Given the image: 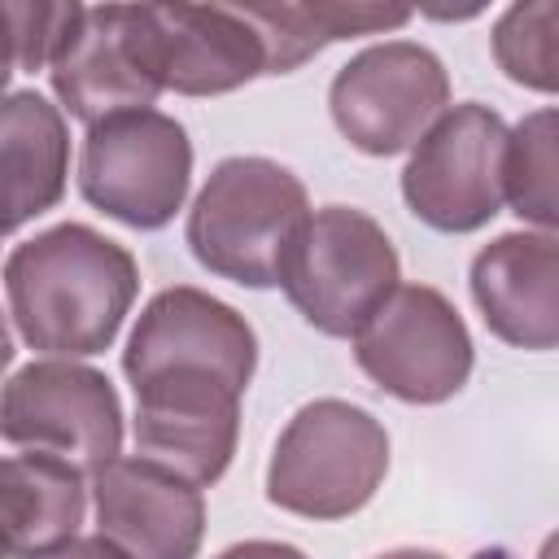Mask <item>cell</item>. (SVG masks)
<instances>
[{
    "mask_svg": "<svg viewBox=\"0 0 559 559\" xmlns=\"http://www.w3.org/2000/svg\"><path fill=\"white\" fill-rule=\"evenodd\" d=\"M354 358L362 376L397 402H450L476 362L472 332L454 301L432 284H397L384 306L358 328Z\"/></svg>",
    "mask_w": 559,
    "mask_h": 559,
    "instance_id": "obj_6",
    "label": "cell"
},
{
    "mask_svg": "<svg viewBox=\"0 0 559 559\" xmlns=\"http://www.w3.org/2000/svg\"><path fill=\"white\" fill-rule=\"evenodd\" d=\"M44 559H131V555H122L114 542H105L100 533L96 537H74V542H66L61 550H52V555H44Z\"/></svg>",
    "mask_w": 559,
    "mask_h": 559,
    "instance_id": "obj_22",
    "label": "cell"
},
{
    "mask_svg": "<svg viewBox=\"0 0 559 559\" xmlns=\"http://www.w3.org/2000/svg\"><path fill=\"white\" fill-rule=\"evenodd\" d=\"M0 437L57 454L79 472L122 454V402L105 371L79 358H35L0 384Z\"/></svg>",
    "mask_w": 559,
    "mask_h": 559,
    "instance_id": "obj_7",
    "label": "cell"
},
{
    "mask_svg": "<svg viewBox=\"0 0 559 559\" xmlns=\"http://www.w3.org/2000/svg\"><path fill=\"white\" fill-rule=\"evenodd\" d=\"M472 301L485 328L546 354L559 345V240L555 231H502L472 258Z\"/></svg>",
    "mask_w": 559,
    "mask_h": 559,
    "instance_id": "obj_14",
    "label": "cell"
},
{
    "mask_svg": "<svg viewBox=\"0 0 559 559\" xmlns=\"http://www.w3.org/2000/svg\"><path fill=\"white\" fill-rule=\"evenodd\" d=\"M70 179V127L61 105L22 87L0 100V240L57 210Z\"/></svg>",
    "mask_w": 559,
    "mask_h": 559,
    "instance_id": "obj_16",
    "label": "cell"
},
{
    "mask_svg": "<svg viewBox=\"0 0 559 559\" xmlns=\"http://www.w3.org/2000/svg\"><path fill=\"white\" fill-rule=\"evenodd\" d=\"M135 389V454L210 489L236 454L240 389L210 371H157Z\"/></svg>",
    "mask_w": 559,
    "mask_h": 559,
    "instance_id": "obj_11",
    "label": "cell"
},
{
    "mask_svg": "<svg viewBox=\"0 0 559 559\" xmlns=\"http://www.w3.org/2000/svg\"><path fill=\"white\" fill-rule=\"evenodd\" d=\"M555 109L542 105L507 127L502 153V201L533 231H555L559 192H555Z\"/></svg>",
    "mask_w": 559,
    "mask_h": 559,
    "instance_id": "obj_19",
    "label": "cell"
},
{
    "mask_svg": "<svg viewBox=\"0 0 559 559\" xmlns=\"http://www.w3.org/2000/svg\"><path fill=\"white\" fill-rule=\"evenodd\" d=\"M96 533L131 559H197L205 537V493L140 454H118L92 472Z\"/></svg>",
    "mask_w": 559,
    "mask_h": 559,
    "instance_id": "obj_13",
    "label": "cell"
},
{
    "mask_svg": "<svg viewBox=\"0 0 559 559\" xmlns=\"http://www.w3.org/2000/svg\"><path fill=\"white\" fill-rule=\"evenodd\" d=\"M397 284L402 262L389 231L354 205L310 210L280 266V288L293 310L336 341H354Z\"/></svg>",
    "mask_w": 559,
    "mask_h": 559,
    "instance_id": "obj_4",
    "label": "cell"
},
{
    "mask_svg": "<svg viewBox=\"0 0 559 559\" xmlns=\"http://www.w3.org/2000/svg\"><path fill=\"white\" fill-rule=\"evenodd\" d=\"M9 362H13V332H9V323L0 314V376L9 371Z\"/></svg>",
    "mask_w": 559,
    "mask_h": 559,
    "instance_id": "obj_24",
    "label": "cell"
},
{
    "mask_svg": "<svg viewBox=\"0 0 559 559\" xmlns=\"http://www.w3.org/2000/svg\"><path fill=\"white\" fill-rule=\"evenodd\" d=\"M162 83L179 96H223L266 74V52L240 4H153Z\"/></svg>",
    "mask_w": 559,
    "mask_h": 559,
    "instance_id": "obj_15",
    "label": "cell"
},
{
    "mask_svg": "<svg viewBox=\"0 0 559 559\" xmlns=\"http://www.w3.org/2000/svg\"><path fill=\"white\" fill-rule=\"evenodd\" d=\"M336 131L367 157H397L450 109V74L428 44L384 39L354 52L328 87Z\"/></svg>",
    "mask_w": 559,
    "mask_h": 559,
    "instance_id": "obj_8",
    "label": "cell"
},
{
    "mask_svg": "<svg viewBox=\"0 0 559 559\" xmlns=\"http://www.w3.org/2000/svg\"><path fill=\"white\" fill-rule=\"evenodd\" d=\"M262 39L266 74H293L336 39L380 35L411 22V9L393 4H240Z\"/></svg>",
    "mask_w": 559,
    "mask_h": 559,
    "instance_id": "obj_18",
    "label": "cell"
},
{
    "mask_svg": "<svg viewBox=\"0 0 559 559\" xmlns=\"http://www.w3.org/2000/svg\"><path fill=\"white\" fill-rule=\"evenodd\" d=\"M0 280L17 336L44 358H92L109 349L140 293L131 249L87 223L35 231L4 258Z\"/></svg>",
    "mask_w": 559,
    "mask_h": 559,
    "instance_id": "obj_1",
    "label": "cell"
},
{
    "mask_svg": "<svg viewBox=\"0 0 559 559\" xmlns=\"http://www.w3.org/2000/svg\"><path fill=\"white\" fill-rule=\"evenodd\" d=\"M376 559H445L441 550H424V546H397V550H384Z\"/></svg>",
    "mask_w": 559,
    "mask_h": 559,
    "instance_id": "obj_23",
    "label": "cell"
},
{
    "mask_svg": "<svg viewBox=\"0 0 559 559\" xmlns=\"http://www.w3.org/2000/svg\"><path fill=\"white\" fill-rule=\"evenodd\" d=\"M389 476L384 424L345 397H314L280 428L266 463L271 507L301 520L358 515Z\"/></svg>",
    "mask_w": 559,
    "mask_h": 559,
    "instance_id": "obj_3",
    "label": "cell"
},
{
    "mask_svg": "<svg viewBox=\"0 0 559 559\" xmlns=\"http://www.w3.org/2000/svg\"><path fill=\"white\" fill-rule=\"evenodd\" d=\"M157 371H210L245 393L258 371V332L236 306L210 297L205 288H162L140 310L122 349L127 384Z\"/></svg>",
    "mask_w": 559,
    "mask_h": 559,
    "instance_id": "obj_12",
    "label": "cell"
},
{
    "mask_svg": "<svg viewBox=\"0 0 559 559\" xmlns=\"http://www.w3.org/2000/svg\"><path fill=\"white\" fill-rule=\"evenodd\" d=\"M87 515V472L57 454L0 459V559H44L79 537Z\"/></svg>",
    "mask_w": 559,
    "mask_h": 559,
    "instance_id": "obj_17",
    "label": "cell"
},
{
    "mask_svg": "<svg viewBox=\"0 0 559 559\" xmlns=\"http://www.w3.org/2000/svg\"><path fill=\"white\" fill-rule=\"evenodd\" d=\"M48 79L61 109L87 127L127 109H153L166 92L153 4H83L48 61Z\"/></svg>",
    "mask_w": 559,
    "mask_h": 559,
    "instance_id": "obj_9",
    "label": "cell"
},
{
    "mask_svg": "<svg viewBox=\"0 0 559 559\" xmlns=\"http://www.w3.org/2000/svg\"><path fill=\"white\" fill-rule=\"evenodd\" d=\"M310 214L306 183L271 157H223L188 210L192 258L240 288H275L284 253Z\"/></svg>",
    "mask_w": 559,
    "mask_h": 559,
    "instance_id": "obj_2",
    "label": "cell"
},
{
    "mask_svg": "<svg viewBox=\"0 0 559 559\" xmlns=\"http://www.w3.org/2000/svg\"><path fill=\"white\" fill-rule=\"evenodd\" d=\"M192 183V140L162 109H127L87 127L79 148V192L105 218L135 231L166 227Z\"/></svg>",
    "mask_w": 559,
    "mask_h": 559,
    "instance_id": "obj_5",
    "label": "cell"
},
{
    "mask_svg": "<svg viewBox=\"0 0 559 559\" xmlns=\"http://www.w3.org/2000/svg\"><path fill=\"white\" fill-rule=\"evenodd\" d=\"M507 122L480 100L450 105L411 148L402 197L419 223L445 236L480 231L502 214Z\"/></svg>",
    "mask_w": 559,
    "mask_h": 559,
    "instance_id": "obj_10",
    "label": "cell"
},
{
    "mask_svg": "<svg viewBox=\"0 0 559 559\" xmlns=\"http://www.w3.org/2000/svg\"><path fill=\"white\" fill-rule=\"evenodd\" d=\"M214 559H310L301 546L293 542H271V537H249V542H236L227 550H218Z\"/></svg>",
    "mask_w": 559,
    "mask_h": 559,
    "instance_id": "obj_21",
    "label": "cell"
},
{
    "mask_svg": "<svg viewBox=\"0 0 559 559\" xmlns=\"http://www.w3.org/2000/svg\"><path fill=\"white\" fill-rule=\"evenodd\" d=\"M559 4L555 0H533V4H511L493 22V61L498 70L533 92H555L559 87Z\"/></svg>",
    "mask_w": 559,
    "mask_h": 559,
    "instance_id": "obj_20",
    "label": "cell"
}]
</instances>
